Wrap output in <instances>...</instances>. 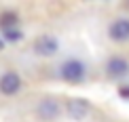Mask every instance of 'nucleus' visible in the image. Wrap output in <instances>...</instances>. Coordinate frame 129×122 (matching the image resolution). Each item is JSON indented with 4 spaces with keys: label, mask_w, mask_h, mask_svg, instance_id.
<instances>
[{
    "label": "nucleus",
    "mask_w": 129,
    "mask_h": 122,
    "mask_svg": "<svg viewBox=\"0 0 129 122\" xmlns=\"http://www.w3.org/2000/svg\"><path fill=\"white\" fill-rule=\"evenodd\" d=\"M59 74H61V78L66 82H80L85 78V65L80 61H76V59H70V61H66L61 65V70H59Z\"/></svg>",
    "instance_id": "nucleus-1"
},
{
    "label": "nucleus",
    "mask_w": 129,
    "mask_h": 122,
    "mask_svg": "<svg viewBox=\"0 0 129 122\" xmlns=\"http://www.w3.org/2000/svg\"><path fill=\"white\" fill-rule=\"evenodd\" d=\"M57 49H59V42H57V38H53L49 34H42V36H38V38L34 40V51L38 53V55H42V57L55 55Z\"/></svg>",
    "instance_id": "nucleus-2"
},
{
    "label": "nucleus",
    "mask_w": 129,
    "mask_h": 122,
    "mask_svg": "<svg viewBox=\"0 0 129 122\" xmlns=\"http://www.w3.org/2000/svg\"><path fill=\"white\" fill-rule=\"evenodd\" d=\"M36 114H38L40 120H55L57 116H59V103H57L55 99H45V101L38 103Z\"/></svg>",
    "instance_id": "nucleus-3"
},
{
    "label": "nucleus",
    "mask_w": 129,
    "mask_h": 122,
    "mask_svg": "<svg viewBox=\"0 0 129 122\" xmlns=\"http://www.w3.org/2000/svg\"><path fill=\"white\" fill-rule=\"evenodd\" d=\"M19 88H21V78L15 72H7L0 78V91L4 95H15Z\"/></svg>",
    "instance_id": "nucleus-4"
},
{
    "label": "nucleus",
    "mask_w": 129,
    "mask_h": 122,
    "mask_svg": "<svg viewBox=\"0 0 129 122\" xmlns=\"http://www.w3.org/2000/svg\"><path fill=\"white\" fill-rule=\"evenodd\" d=\"M106 72H108V76H112V78L125 76L129 72V61L123 59V57H112V59L106 63Z\"/></svg>",
    "instance_id": "nucleus-5"
},
{
    "label": "nucleus",
    "mask_w": 129,
    "mask_h": 122,
    "mask_svg": "<svg viewBox=\"0 0 129 122\" xmlns=\"http://www.w3.org/2000/svg\"><path fill=\"white\" fill-rule=\"evenodd\" d=\"M110 38L116 42L129 40V19H116L110 25Z\"/></svg>",
    "instance_id": "nucleus-6"
},
{
    "label": "nucleus",
    "mask_w": 129,
    "mask_h": 122,
    "mask_svg": "<svg viewBox=\"0 0 129 122\" xmlns=\"http://www.w3.org/2000/svg\"><path fill=\"white\" fill-rule=\"evenodd\" d=\"M68 114L72 120H85L89 114V103L85 99H72L68 103Z\"/></svg>",
    "instance_id": "nucleus-7"
},
{
    "label": "nucleus",
    "mask_w": 129,
    "mask_h": 122,
    "mask_svg": "<svg viewBox=\"0 0 129 122\" xmlns=\"http://www.w3.org/2000/svg\"><path fill=\"white\" fill-rule=\"evenodd\" d=\"M15 23H17V15L15 13H4L2 19H0V25L4 30H11V25H15Z\"/></svg>",
    "instance_id": "nucleus-8"
},
{
    "label": "nucleus",
    "mask_w": 129,
    "mask_h": 122,
    "mask_svg": "<svg viewBox=\"0 0 129 122\" xmlns=\"http://www.w3.org/2000/svg\"><path fill=\"white\" fill-rule=\"evenodd\" d=\"M21 36H23V34H21L19 30H13V28H11V30H4V38H7V40H11V42L21 40Z\"/></svg>",
    "instance_id": "nucleus-9"
},
{
    "label": "nucleus",
    "mask_w": 129,
    "mask_h": 122,
    "mask_svg": "<svg viewBox=\"0 0 129 122\" xmlns=\"http://www.w3.org/2000/svg\"><path fill=\"white\" fill-rule=\"evenodd\" d=\"M2 49H4V40L0 38V51H2Z\"/></svg>",
    "instance_id": "nucleus-10"
}]
</instances>
